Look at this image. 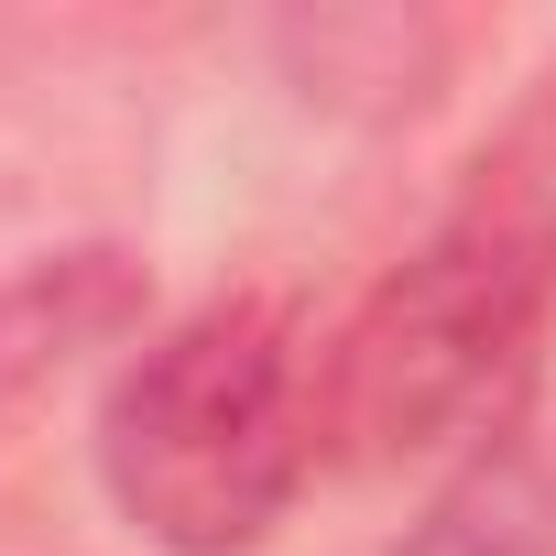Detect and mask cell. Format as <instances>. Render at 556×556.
<instances>
[{
  "label": "cell",
  "mask_w": 556,
  "mask_h": 556,
  "mask_svg": "<svg viewBox=\"0 0 556 556\" xmlns=\"http://www.w3.org/2000/svg\"><path fill=\"white\" fill-rule=\"evenodd\" d=\"M142 262L110 251V240H77V251H34L0 273V437H12L88 350L131 339L142 328Z\"/></svg>",
  "instance_id": "2"
},
{
  "label": "cell",
  "mask_w": 556,
  "mask_h": 556,
  "mask_svg": "<svg viewBox=\"0 0 556 556\" xmlns=\"http://www.w3.org/2000/svg\"><path fill=\"white\" fill-rule=\"evenodd\" d=\"M328 404L285 295H207L153 328L99 404V491L164 556H251L295 513Z\"/></svg>",
  "instance_id": "1"
}]
</instances>
